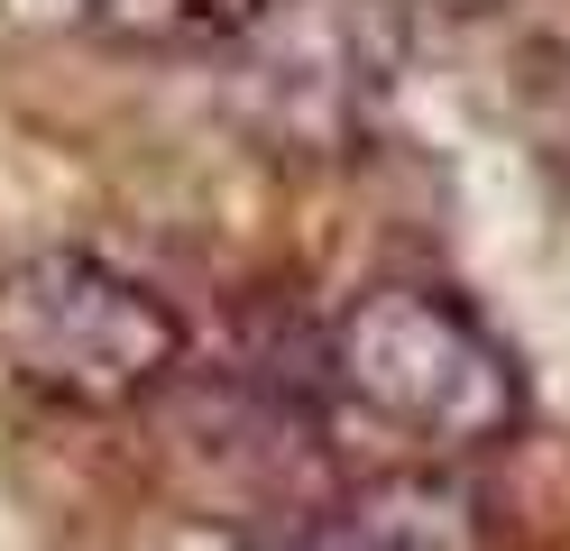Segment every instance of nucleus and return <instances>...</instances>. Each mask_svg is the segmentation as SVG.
<instances>
[{"label": "nucleus", "mask_w": 570, "mask_h": 551, "mask_svg": "<svg viewBox=\"0 0 570 551\" xmlns=\"http://www.w3.org/2000/svg\"><path fill=\"white\" fill-rule=\"evenodd\" d=\"M332 395L423 460H479L524 432V367L451 285L377 276L323 331Z\"/></svg>", "instance_id": "f257e3e1"}, {"label": "nucleus", "mask_w": 570, "mask_h": 551, "mask_svg": "<svg viewBox=\"0 0 570 551\" xmlns=\"http://www.w3.org/2000/svg\"><path fill=\"white\" fill-rule=\"evenodd\" d=\"M0 367L65 414H129L175 386L185 322L157 285L92 248H38L0 267Z\"/></svg>", "instance_id": "f03ea898"}, {"label": "nucleus", "mask_w": 570, "mask_h": 551, "mask_svg": "<svg viewBox=\"0 0 570 551\" xmlns=\"http://www.w3.org/2000/svg\"><path fill=\"white\" fill-rule=\"evenodd\" d=\"M396 0H267L222 47V101L267 157L332 166L368 147L377 101L396 83Z\"/></svg>", "instance_id": "7ed1b4c3"}, {"label": "nucleus", "mask_w": 570, "mask_h": 551, "mask_svg": "<svg viewBox=\"0 0 570 551\" xmlns=\"http://www.w3.org/2000/svg\"><path fill=\"white\" fill-rule=\"evenodd\" d=\"M323 524L350 551H479V505L451 469H386L360 478L341 505H323Z\"/></svg>", "instance_id": "20e7f679"}, {"label": "nucleus", "mask_w": 570, "mask_h": 551, "mask_svg": "<svg viewBox=\"0 0 570 551\" xmlns=\"http://www.w3.org/2000/svg\"><path fill=\"white\" fill-rule=\"evenodd\" d=\"M267 0H83L92 37L129 56H222Z\"/></svg>", "instance_id": "39448f33"}, {"label": "nucleus", "mask_w": 570, "mask_h": 551, "mask_svg": "<svg viewBox=\"0 0 570 551\" xmlns=\"http://www.w3.org/2000/svg\"><path fill=\"white\" fill-rule=\"evenodd\" d=\"M230 551H350L332 524H323V514H313V524H276V533H239Z\"/></svg>", "instance_id": "423d86ee"}, {"label": "nucleus", "mask_w": 570, "mask_h": 551, "mask_svg": "<svg viewBox=\"0 0 570 551\" xmlns=\"http://www.w3.org/2000/svg\"><path fill=\"white\" fill-rule=\"evenodd\" d=\"M405 19H488V10H507V0H396Z\"/></svg>", "instance_id": "0eeeda50"}]
</instances>
